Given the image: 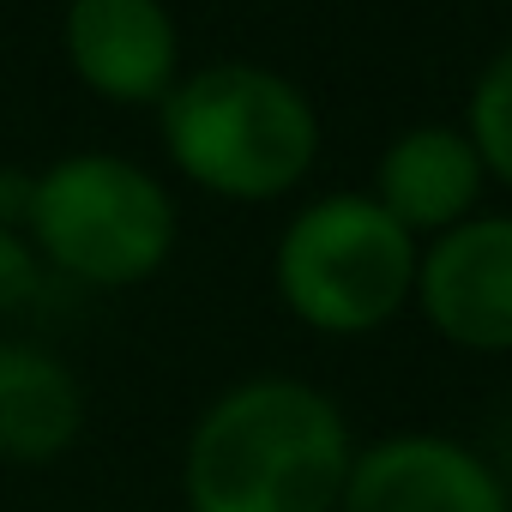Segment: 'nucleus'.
<instances>
[{
    "label": "nucleus",
    "mask_w": 512,
    "mask_h": 512,
    "mask_svg": "<svg viewBox=\"0 0 512 512\" xmlns=\"http://www.w3.org/2000/svg\"><path fill=\"white\" fill-rule=\"evenodd\" d=\"M37 290H43V260L31 253L25 229L0 223V320L19 314L25 302H37Z\"/></svg>",
    "instance_id": "nucleus-11"
},
{
    "label": "nucleus",
    "mask_w": 512,
    "mask_h": 512,
    "mask_svg": "<svg viewBox=\"0 0 512 512\" xmlns=\"http://www.w3.org/2000/svg\"><path fill=\"white\" fill-rule=\"evenodd\" d=\"M19 229L43 272L85 290H139L175 260L181 205L151 163L91 145L31 175Z\"/></svg>",
    "instance_id": "nucleus-3"
},
{
    "label": "nucleus",
    "mask_w": 512,
    "mask_h": 512,
    "mask_svg": "<svg viewBox=\"0 0 512 512\" xmlns=\"http://www.w3.org/2000/svg\"><path fill=\"white\" fill-rule=\"evenodd\" d=\"M85 434V380L49 344L0 338V464H61Z\"/></svg>",
    "instance_id": "nucleus-9"
},
{
    "label": "nucleus",
    "mask_w": 512,
    "mask_h": 512,
    "mask_svg": "<svg viewBox=\"0 0 512 512\" xmlns=\"http://www.w3.org/2000/svg\"><path fill=\"white\" fill-rule=\"evenodd\" d=\"M163 163L223 205H278L320 163L314 97L266 61L181 67L157 103Z\"/></svg>",
    "instance_id": "nucleus-2"
},
{
    "label": "nucleus",
    "mask_w": 512,
    "mask_h": 512,
    "mask_svg": "<svg viewBox=\"0 0 512 512\" xmlns=\"http://www.w3.org/2000/svg\"><path fill=\"white\" fill-rule=\"evenodd\" d=\"M61 61L109 109H157L181 79V25L169 0H67Z\"/></svg>",
    "instance_id": "nucleus-6"
},
{
    "label": "nucleus",
    "mask_w": 512,
    "mask_h": 512,
    "mask_svg": "<svg viewBox=\"0 0 512 512\" xmlns=\"http://www.w3.org/2000/svg\"><path fill=\"white\" fill-rule=\"evenodd\" d=\"M482 187L488 169L470 145V133L458 121H416L398 139H386V151L374 157V181L368 193L416 235L434 241L452 223L482 211Z\"/></svg>",
    "instance_id": "nucleus-8"
},
{
    "label": "nucleus",
    "mask_w": 512,
    "mask_h": 512,
    "mask_svg": "<svg viewBox=\"0 0 512 512\" xmlns=\"http://www.w3.org/2000/svg\"><path fill=\"white\" fill-rule=\"evenodd\" d=\"M410 308L470 356H512V211H476L422 241Z\"/></svg>",
    "instance_id": "nucleus-5"
},
{
    "label": "nucleus",
    "mask_w": 512,
    "mask_h": 512,
    "mask_svg": "<svg viewBox=\"0 0 512 512\" xmlns=\"http://www.w3.org/2000/svg\"><path fill=\"white\" fill-rule=\"evenodd\" d=\"M422 241L368 193L338 187L296 205L272 241V290L320 338H374L416 296Z\"/></svg>",
    "instance_id": "nucleus-4"
},
{
    "label": "nucleus",
    "mask_w": 512,
    "mask_h": 512,
    "mask_svg": "<svg viewBox=\"0 0 512 512\" xmlns=\"http://www.w3.org/2000/svg\"><path fill=\"white\" fill-rule=\"evenodd\" d=\"M506 512H512V506H506Z\"/></svg>",
    "instance_id": "nucleus-12"
},
{
    "label": "nucleus",
    "mask_w": 512,
    "mask_h": 512,
    "mask_svg": "<svg viewBox=\"0 0 512 512\" xmlns=\"http://www.w3.org/2000/svg\"><path fill=\"white\" fill-rule=\"evenodd\" d=\"M356 464L344 404L296 374H247L187 428V512H338Z\"/></svg>",
    "instance_id": "nucleus-1"
},
{
    "label": "nucleus",
    "mask_w": 512,
    "mask_h": 512,
    "mask_svg": "<svg viewBox=\"0 0 512 512\" xmlns=\"http://www.w3.org/2000/svg\"><path fill=\"white\" fill-rule=\"evenodd\" d=\"M506 506L512 494L500 470L476 446L428 428H404L356 446L338 500V512H506Z\"/></svg>",
    "instance_id": "nucleus-7"
},
{
    "label": "nucleus",
    "mask_w": 512,
    "mask_h": 512,
    "mask_svg": "<svg viewBox=\"0 0 512 512\" xmlns=\"http://www.w3.org/2000/svg\"><path fill=\"white\" fill-rule=\"evenodd\" d=\"M458 127L470 133L488 181H500L512 193V43H500L482 61V73H476V85L464 97V121Z\"/></svg>",
    "instance_id": "nucleus-10"
}]
</instances>
